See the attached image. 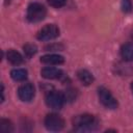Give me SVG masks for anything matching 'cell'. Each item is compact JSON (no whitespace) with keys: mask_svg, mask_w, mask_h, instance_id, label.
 I'll return each instance as SVG.
<instances>
[{"mask_svg":"<svg viewBox=\"0 0 133 133\" xmlns=\"http://www.w3.org/2000/svg\"><path fill=\"white\" fill-rule=\"evenodd\" d=\"M45 127L49 131H60L64 127V121L60 115L50 113L45 117Z\"/></svg>","mask_w":133,"mask_h":133,"instance_id":"obj_5","label":"cell"},{"mask_svg":"<svg viewBox=\"0 0 133 133\" xmlns=\"http://www.w3.org/2000/svg\"><path fill=\"white\" fill-rule=\"evenodd\" d=\"M34 94H35L34 86L31 83H24L18 89V96L24 102L31 101L33 99V97H34Z\"/></svg>","mask_w":133,"mask_h":133,"instance_id":"obj_7","label":"cell"},{"mask_svg":"<svg viewBox=\"0 0 133 133\" xmlns=\"http://www.w3.org/2000/svg\"><path fill=\"white\" fill-rule=\"evenodd\" d=\"M9 1H10V0H6V3H7V2H9Z\"/></svg>","mask_w":133,"mask_h":133,"instance_id":"obj_20","label":"cell"},{"mask_svg":"<svg viewBox=\"0 0 133 133\" xmlns=\"http://www.w3.org/2000/svg\"><path fill=\"white\" fill-rule=\"evenodd\" d=\"M77 77L84 85H89L94 81L92 74L90 72H88L87 70H79L77 73Z\"/></svg>","mask_w":133,"mask_h":133,"instance_id":"obj_12","label":"cell"},{"mask_svg":"<svg viewBox=\"0 0 133 133\" xmlns=\"http://www.w3.org/2000/svg\"><path fill=\"white\" fill-rule=\"evenodd\" d=\"M41 74L46 79H58L62 77V71L57 68H52V66L44 68L41 71Z\"/></svg>","mask_w":133,"mask_h":133,"instance_id":"obj_8","label":"cell"},{"mask_svg":"<svg viewBox=\"0 0 133 133\" xmlns=\"http://www.w3.org/2000/svg\"><path fill=\"white\" fill-rule=\"evenodd\" d=\"M64 58L61 55L57 54H48L41 57V62L45 64H61L63 63Z\"/></svg>","mask_w":133,"mask_h":133,"instance_id":"obj_9","label":"cell"},{"mask_svg":"<svg viewBox=\"0 0 133 133\" xmlns=\"http://www.w3.org/2000/svg\"><path fill=\"white\" fill-rule=\"evenodd\" d=\"M74 129L79 132L95 131L99 127V123L91 114H81L73 118Z\"/></svg>","mask_w":133,"mask_h":133,"instance_id":"obj_1","label":"cell"},{"mask_svg":"<svg viewBox=\"0 0 133 133\" xmlns=\"http://www.w3.org/2000/svg\"><path fill=\"white\" fill-rule=\"evenodd\" d=\"M6 58L14 65H19V64H21L23 62L22 55L19 52H17L16 50H12V49L11 50H8V52L6 54Z\"/></svg>","mask_w":133,"mask_h":133,"instance_id":"obj_11","label":"cell"},{"mask_svg":"<svg viewBox=\"0 0 133 133\" xmlns=\"http://www.w3.org/2000/svg\"><path fill=\"white\" fill-rule=\"evenodd\" d=\"M45 101H46V104L48 107L55 109V110H58L63 106V103L65 101L64 94L57 91V90L49 91L45 98Z\"/></svg>","mask_w":133,"mask_h":133,"instance_id":"obj_3","label":"cell"},{"mask_svg":"<svg viewBox=\"0 0 133 133\" xmlns=\"http://www.w3.org/2000/svg\"><path fill=\"white\" fill-rule=\"evenodd\" d=\"M131 89H132V91H133V82L131 83Z\"/></svg>","mask_w":133,"mask_h":133,"instance_id":"obj_19","label":"cell"},{"mask_svg":"<svg viewBox=\"0 0 133 133\" xmlns=\"http://www.w3.org/2000/svg\"><path fill=\"white\" fill-rule=\"evenodd\" d=\"M10 77L15 81H24L27 78V71L24 69H15L10 72Z\"/></svg>","mask_w":133,"mask_h":133,"instance_id":"obj_13","label":"cell"},{"mask_svg":"<svg viewBox=\"0 0 133 133\" xmlns=\"http://www.w3.org/2000/svg\"><path fill=\"white\" fill-rule=\"evenodd\" d=\"M59 35V28L55 24H48L43 27L38 32L36 37L39 41H51Z\"/></svg>","mask_w":133,"mask_h":133,"instance_id":"obj_6","label":"cell"},{"mask_svg":"<svg viewBox=\"0 0 133 133\" xmlns=\"http://www.w3.org/2000/svg\"><path fill=\"white\" fill-rule=\"evenodd\" d=\"M14 130L12 128V124L8 121V119H1L0 121V131L1 132H4V133H8V132H11Z\"/></svg>","mask_w":133,"mask_h":133,"instance_id":"obj_14","label":"cell"},{"mask_svg":"<svg viewBox=\"0 0 133 133\" xmlns=\"http://www.w3.org/2000/svg\"><path fill=\"white\" fill-rule=\"evenodd\" d=\"M98 96H99L100 102L106 108H109V109H115V108H117L118 104H117L116 99L112 96V94L107 88H105L103 86L99 87L98 88Z\"/></svg>","mask_w":133,"mask_h":133,"instance_id":"obj_4","label":"cell"},{"mask_svg":"<svg viewBox=\"0 0 133 133\" xmlns=\"http://www.w3.org/2000/svg\"><path fill=\"white\" fill-rule=\"evenodd\" d=\"M122 9L125 12H130L132 10L131 0H122Z\"/></svg>","mask_w":133,"mask_h":133,"instance_id":"obj_16","label":"cell"},{"mask_svg":"<svg viewBox=\"0 0 133 133\" xmlns=\"http://www.w3.org/2000/svg\"><path fill=\"white\" fill-rule=\"evenodd\" d=\"M121 55L126 61H133V44L127 43L121 48Z\"/></svg>","mask_w":133,"mask_h":133,"instance_id":"obj_10","label":"cell"},{"mask_svg":"<svg viewBox=\"0 0 133 133\" xmlns=\"http://www.w3.org/2000/svg\"><path fill=\"white\" fill-rule=\"evenodd\" d=\"M23 50H24V53H25V55H26L27 57H31V56H33V55L36 53L37 48H36V46H35V45L27 44V45H25V46H24Z\"/></svg>","mask_w":133,"mask_h":133,"instance_id":"obj_15","label":"cell"},{"mask_svg":"<svg viewBox=\"0 0 133 133\" xmlns=\"http://www.w3.org/2000/svg\"><path fill=\"white\" fill-rule=\"evenodd\" d=\"M46 14H47V10H46L45 6L41 3L34 2V3H31L28 5L26 17L29 22L36 23V22L44 20L46 17Z\"/></svg>","mask_w":133,"mask_h":133,"instance_id":"obj_2","label":"cell"},{"mask_svg":"<svg viewBox=\"0 0 133 133\" xmlns=\"http://www.w3.org/2000/svg\"><path fill=\"white\" fill-rule=\"evenodd\" d=\"M66 0H48V3L55 7V8H59V7H62L64 4H65Z\"/></svg>","mask_w":133,"mask_h":133,"instance_id":"obj_17","label":"cell"},{"mask_svg":"<svg viewBox=\"0 0 133 133\" xmlns=\"http://www.w3.org/2000/svg\"><path fill=\"white\" fill-rule=\"evenodd\" d=\"M64 98H65V101L66 100H74L76 98V90L75 89H68L66 92L64 94Z\"/></svg>","mask_w":133,"mask_h":133,"instance_id":"obj_18","label":"cell"}]
</instances>
